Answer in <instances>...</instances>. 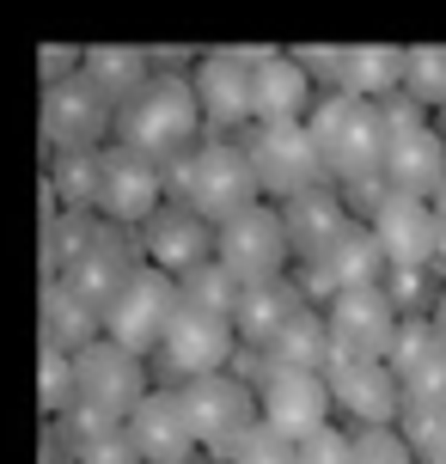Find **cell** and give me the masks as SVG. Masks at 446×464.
<instances>
[{
	"label": "cell",
	"mask_w": 446,
	"mask_h": 464,
	"mask_svg": "<svg viewBox=\"0 0 446 464\" xmlns=\"http://www.w3.org/2000/svg\"><path fill=\"white\" fill-rule=\"evenodd\" d=\"M245 153H251V171L263 184V202H294L305 189H325L330 171H325V153L305 122H257L245 129Z\"/></svg>",
	"instance_id": "52a82bcc"
},
{
	"label": "cell",
	"mask_w": 446,
	"mask_h": 464,
	"mask_svg": "<svg viewBox=\"0 0 446 464\" xmlns=\"http://www.w3.org/2000/svg\"><path fill=\"white\" fill-rule=\"evenodd\" d=\"M129 434H135V452H141L147 464H189V459H202V440H196V421H189L178 385H153V392L135 403Z\"/></svg>",
	"instance_id": "44dd1931"
},
{
	"label": "cell",
	"mask_w": 446,
	"mask_h": 464,
	"mask_svg": "<svg viewBox=\"0 0 446 464\" xmlns=\"http://www.w3.org/2000/svg\"><path fill=\"white\" fill-rule=\"evenodd\" d=\"M141 263H147L141 238L129 227L104 220V214L49 208V276H62L73 294H86L98 312L129 287V276H135Z\"/></svg>",
	"instance_id": "6da1fadb"
},
{
	"label": "cell",
	"mask_w": 446,
	"mask_h": 464,
	"mask_svg": "<svg viewBox=\"0 0 446 464\" xmlns=\"http://www.w3.org/2000/svg\"><path fill=\"white\" fill-rule=\"evenodd\" d=\"M238 354H245V343H238L233 318H214V312L178 305V318H171L160 354H153V372H160V385H189V379L233 372Z\"/></svg>",
	"instance_id": "9c48e42d"
},
{
	"label": "cell",
	"mask_w": 446,
	"mask_h": 464,
	"mask_svg": "<svg viewBox=\"0 0 446 464\" xmlns=\"http://www.w3.org/2000/svg\"><path fill=\"white\" fill-rule=\"evenodd\" d=\"M403 434L422 464H446V403H403Z\"/></svg>",
	"instance_id": "e575fe53"
},
{
	"label": "cell",
	"mask_w": 446,
	"mask_h": 464,
	"mask_svg": "<svg viewBox=\"0 0 446 464\" xmlns=\"http://www.w3.org/2000/svg\"><path fill=\"white\" fill-rule=\"evenodd\" d=\"M403 98H416L422 111L446 104V44L410 49V73H403Z\"/></svg>",
	"instance_id": "836d02e7"
},
{
	"label": "cell",
	"mask_w": 446,
	"mask_h": 464,
	"mask_svg": "<svg viewBox=\"0 0 446 464\" xmlns=\"http://www.w3.org/2000/svg\"><path fill=\"white\" fill-rule=\"evenodd\" d=\"M257 361H269V367H312V372H325V367H330V324H325V305H300V312L282 324V336L263 348Z\"/></svg>",
	"instance_id": "83f0119b"
},
{
	"label": "cell",
	"mask_w": 446,
	"mask_h": 464,
	"mask_svg": "<svg viewBox=\"0 0 446 464\" xmlns=\"http://www.w3.org/2000/svg\"><path fill=\"white\" fill-rule=\"evenodd\" d=\"M80 73H86L111 104H122V98H135L147 86V73H153V68H147L135 49H92V55L80 62Z\"/></svg>",
	"instance_id": "f546056e"
},
{
	"label": "cell",
	"mask_w": 446,
	"mask_h": 464,
	"mask_svg": "<svg viewBox=\"0 0 446 464\" xmlns=\"http://www.w3.org/2000/svg\"><path fill=\"white\" fill-rule=\"evenodd\" d=\"M428 202H434V214H441V232H446V184L434 189V196H428Z\"/></svg>",
	"instance_id": "f35d334b"
},
{
	"label": "cell",
	"mask_w": 446,
	"mask_h": 464,
	"mask_svg": "<svg viewBox=\"0 0 446 464\" xmlns=\"http://www.w3.org/2000/svg\"><path fill=\"white\" fill-rule=\"evenodd\" d=\"M300 305H312V300H305V287H300L294 269L276 276V281L245 287V294H238V312H233V330H238V343H245V354H263V348L282 336V324L300 312Z\"/></svg>",
	"instance_id": "484cf974"
},
{
	"label": "cell",
	"mask_w": 446,
	"mask_h": 464,
	"mask_svg": "<svg viewBox=\"0 0 446 464\" xmlns=\"http://www.w3.org/2000/svg\"><path fill=\"white\" fill-rule=\"evenodd\" d=\"M282 220H287V238H294V263H305V256L325 251L330 238H343L361 214H354L343 184H325V189H305V196L282 202Z\"/></svg>",
	"instance_id": "cb8c5ba5"
},
{
	"label": "cell",
	"mask_w": 446,
	"mask_h": 464,
	"mask_svg": "<svg viewBox=\"0 0 446 464\" xmlns=\"http://www.w3.org/2000/svg\"><path fill=\"white\" fill-rule=\"evenodd\" d=\"M184 392V410L189 421H196V440H202V459H227L251 428H257V385L245 379V372H214V379H189V385H178Z\"/></svg>",
	"instance_id": "30bf717a"
},
{
	"label": "cell",
	"mask_w": 446,
	"mask_h": 464,
	"mask_svg": "<svg viewBox=\"0 0 446 464\" xmlns=\"http://www.w3.org/2000/svg\"><path fill=\"white\" fill-rule=\"evenodd\" d=\"M434 122H441V135H446V104H441V111H434Z\"/></svg>",
	"instance_id": "60d3db41"
},
{
	"label": "cell",
	"mask_w": 446,
	"mask_h": 464,
	"mask_svg": "<svg viewBox=\"0 0 446 464\" xmlns=\"http://www.w3.org/2000/svg\"><path fill=\"white\" fill-rule=\"evenodd\" d=\"M189 86L202 98V122H208V135H245V129H257V55H233V49H220V55H202L196 73H189Z\"/></svg>",
	"instance_id": "e0dca14e"
},
{
	"label": "cell",
	"mask_w": 446,
	"mask_h": 464,
	"mask_svg": "<svg viewBox=\"0 0 446 464\" xmlns=\"http://www.w3.org/2000/svg\"><path fill=\"white\" fill-rule=\"evenodd\" d=\"M44 140L49 153H98L117 140V104L98 92L86 73L44 86Z\"/></svg>",
	"instance_id": "7c38bea8"
},
{
	"label": "cell",
	"mask_w": 446,
	"mask_h": 464,
	"mask_svg": "<svg viewBox=\"0 0 446 464\" xmlns=\"http://www.w3.org/2000/svg\"><path fill=\"white\" fill-rule=\"evenodd\" d=\"M55 428V440L68 452V464H147L135 452V434H129V421L104 416V410H86V403H73L62 421H49Z\"/></svg>",
	"instance_id": "603a6c76"
},
{
	"label": "cell",
	"mask_w": 446,
	"mask_h": 464,
	"mask_svg": "<svg viewBox=\"0 0 446 464\" xmlns=\"http://www.w3.org/2000/svg\"><path fill=\"white\" fill-rule=\"evenodd\" d=\"M379 287L392 294V305L403 318H434L446 300V269H385Z\"/></svg>",
	"instance_id": "1f68e13d"
},
{
	"label": "cell",
	"mask_w": 446,
	"mask_h": 464,
	"mask_svg": "<svg viewBox=\"0 0 446 464\" xmlns=\"http://www.w3.org/2000/svg\"><path fill=\"white\" fill-rule=\"evenodd\" d=\"M325 86L300 55H257V122H312Z\"/></svg>",
	"instance_id": "d4e9b609"
},
{
	"label": "cell",
	"mask_w": 446,
	"mask_h": 464,
	"mask_svg": "<svg viewBox=\"0 0 446 464\" xmlns=\"http://www.w3.org/2000/svg\"><path fill=\"white\" fill-rule=\"evenodd\" d=\"M294 276H300V287H305L312 305H330L336 294H349V287L385 281V256H379V238L367 232V220H354L343 238H330L318 256H305Z\"/></svg>",
	"instance_id": "d6986e66"
},
{
	"label": "cell",
	"mask_w": 446,
	"mask_h": 464,
	"mask_svg": "<svg viewBox=\"0 0 446 464\" xmlns=\"http://www.w3.org/2000/svg\"><path fill=\"white\" fill-rule=\"evenodd\" d=\"M305 129H312L318 153H325L330 184H343L349 196H354V189L385 184V140H392L385 104L354 98V92H325Z\"/></svg>",
	"instance_id": "3957f363"
},
{
	"label": "cell",
	"mask_w": 446,
	"mask_h": 464,
	"mask_svg": "<svg viewBox=\"0 0 446 464\" xmlns=\"http://www.w3.org/2000/svg\"><path fill=\"white\" fill-rule=\"evenodd\" d=\"M141 256L153 263V269H165V276L184 281L189 269H202V263H214V251H220V227L214 220H202L196 208H184V202H165L153 220H147L141 232Z\"/></svg>",
	"instance_id": "ffe728a7"
},
{
	"label": "cell",
	"mask_w": 446,
	"mask_h": 464,
	"mask_svg": "<svg viewBox=\"0 0 446 464\" xmlns=\"http://www.w3.org/2000/svg\"><path fill=\"white\" fill-rule=\"evenodd\" d=\"M73 372H80V403H86V410H104V416H117V421H129L135 403L160 385L153 361L135 354V348H122L117 336L86 343L80 354H73Z\"/></svg>",
	"instance_id": "8fae6325"
},
{
	"label": "cell",
	"mask_w": 446,
	"mask_h": 464,
	"mask_svg": "<svg viewBox=\"0 0 446 464\" xmlns=\"http://www.w3.org/2000/svg\"><path fill=\"white\" fill-rule=\"evenodd\" d=\"M178 294H184V305H196V312H214V318H233L238 312V294H245V281L214 256V263H202V269H189L184 281H178Z\"/></svg>",
	"instance_id": "4dcf8cb0"
},
{
	"label": "cell",
	"mask_w": 446,
	"mask_h": 464,
	"mask_svg": "<svg viewBox=\"0 0 446 464\" xmlns=\"http://www.w3.org/2000/svg\"><path fill=\"white\" fill-rule=\"evenodd\" d=\"M98 153H49V208L62 214H98Z\"/></svg>",
	"instance_id": "f1b7e54d"
},
{
	"label": "cell",
	"mask_w": 446,
	"mask_h": 464,
	"mask_svg": "<svg viewBox=\"0 0 446 464\" xmlns=\"http://www.w3.org/2000/svg\"><path fill=\"white\" fill-rule=\"evenodd\" d=\"M325 324H330V361H392L403 330V312L392 305L385 287H349L325 305Z\"/></svg>",
	"instance_id": "4fadbf2b"
},
{
	"label": "cell",
	"mask_w": 446,
	"mask_h": 464,
	"mask_svg": "<svg viewBox=\"0 0 446 464\" xmlns=\"http://www.w3.org/2000/svg\"><path fill=\"white\" fill-rule=\"evenodd\" d=\"M354 464H422L403 428H354Z\"/></svg>",
	"instance_id": "d590c367"
},
{
	"label": "cell",
	"mask_w": 446,
	"mask_h": 464,
	"mask_svg": "<svg viewBox=\"0 0 446 464\" xmlns=\"http://www.w3.org/2000/svg\"><path fill=\"white\" fill-rule=\"evenodd\" d=\"M165 202H171L165 165H153V160H141V153H129V147L111 140L104 160H98V214L129 227V232H141Z\"/></svg>",
	"instance_id": "9a60e30c"
},
{
	"label": "cell",
	"mask_w": 446,
	"mask_h": 464,
	"mask_svg": "<svg viewBox=\"0 0 446 464\" xmlns=\"http://www.w3.org/2000/svg\"><path fill=\"white\" fill-rule=\"evenodd\" d=\"M202 135H208V122H202V98L189 86V73H147L141 92L117 104V147L165 165V171L184 153H196Z\"/></svg>",
	"instance_id": "7a4b0ae2"
},
{
	"label": "cell",
	"mask_w": 446,
	"mask_h": 464,
	"mask_svg": "<svg viewBox=\"0 0 446 464\" xmlns=\"http://www.w3.org/2000/svg\"><path fill=\"white\" fill-rule=\"evenodd\" d=\"M178 305H184L178 276H165V269L141 263V269L129 276V287L104 305V336H117L122 348H135V354L153 361L160 343H165V330H171V318H178Z\"/></svg>",
	"instance_id": "5bb4252c"
},
{
	"label": "cell",
	"mask_w": 446,
	"mask_h": 464,
	"mask_svg": "<svg viewBox=\"0 0 446 464\" xmlns=\"http://www.w3.org/2000/svg\"><path fill=\"white\" fill-rule=\"evenodd\" d=\"M330 397H336V416L349 428H398L403 421V379L392 361H330L325 367Z\"/></svg>",
	"instance_id": "ac0fdd59"
},
{
	"label": "cell",
	"mask_w": 446,
	"mask_h": 464,
	"mask_svg": "<svg viewBox=\"0 0 446 464\" xmlns=\"http://www.w3.org/2000/svg\"><path fill=\"white\" fill-rule=\"evenodd\" d=\"M349 202L379 238L385 269H446V232L428 196H403L392 184H373V189H354Z\"/></svg>",
	"instance_id": "5b68a950"
},
{
	"label": "cell",
	"mask_w": 446,
	"mask_h": 464,
	"mask_svg": "<svg viewBox=\"0 0 446 464\" xmlns=\"http://www.w3.org/2000/svg\"><path fill=\"white\" fill-rule=\"evenodd\" d=\"M49 464H68V452H62V440L49 434Z\"/></svg>",
	"instance_id": "ab89813d"
},
{
	"label": "cell",
	"mask_w": 446,
	"mask_h": 464,
	"mask_svg": "<svg viewBox=\"0 0 446 464\" xmlns=\"http://www.w3.org/2000/svg\"><path fill=\"white\" fill-rule=\"evenodd\" d=\"M385 122H392V140H385V184L403 189V196H434L446 184V135L434 111H422L416 98H385Z\"/></svg>",
	"instance_id": "ba28073f"
},
{
	"label": "cell",
	"mask_w": 446,
	"mask_h": 464,
	"mask_svg": "<svg viewBox=\"0 0 446 464\" xmlns=\"http://www.w3.org/2000/svg\"><path fill=\"white\" fill-rule=\"evenodd\" d=\"M37 318H44V348H62V354H80L86 343L104 336V312H98L86 294H73L62 276L44 281V305H37Z\"/></svg>",
	"instance_id": "4316f807"
},
{
	"label": "cell",
	"mask_w": 446,
	"mask_h": 464,
	"mask_svg": "<svg viewBox=\"0 0 446 464\" xmlns=\"http://www.w3.org/2000/svg\"><path fill=\"white\" fill-rule=\"evenodd\" d=\"M300 464H354V428L349 421H330L312 440H300Z\"/></svg>",
	"instance_id": "74e56055"
},
{
	"label": "cell",
	"mask_w": 446,
	"mask_h": 464,
	"mask_svg": "<svg viewBox=\"0 0 446 464\" xmlns=\"http://www.w3.org/2000/svg\"><path fill=\"white\" fill-rule=\"evenodd\" d=\"M245 379L257 385V416L263 428H276L282 440H312L318 428L336 421V397H330V379L312 367H269V361H245Z\"/></svg>",
	"instance_id": "8992f818"
},
{
	"label": "cell",
	"mask_w": 446,
	"mask_h": 464,
	"mask_svg": "<svg viewBox=\"0 0 446 464\" xmlns=\"http://www.w3.org/2000/svg\"><path fill=\"white\" fill-rule=\"evenodd\" d=\"M392 367H398L410 403H446V330H441V318H403Z\"/></svg>",
	"instance_id": "7402d4cb"
},
{
	"label": "cell",
	"mask_w": 446,
	"mask_h": 464,
	"mask_svg": "<svg viewBox=\"0 0 446 464\" xmlns=\"http://www.w3.org/2000/svg\"><path fill=\"white\" fill-rule=\"evenodd\" d=\"M189 464H214V459H189Z\"/></svg>",
	"instance_id": "b9f144b4"
},
{
	"label": "cell",
	"mask_w": 446,
	"mask_h": 464,
	"mask_svg": "<svg viewBox=\"0 0 446 464\" xmlns=\"http://www.w3.org/2000/svg\"><path fill=\"white\" fill-rule=\"evenodd\" d=\"M214 256H220L245 287L287 276V263H294V238H287L282 202H257V208L233 214V220L220 227V251H214Z\"/></svg>",
	"instance_id": "2e32d148"
},
{
	"label": "cell",
	"mask_w": 446,
	"mask_h": 464,
	"mask_svg": "<svg viewBox=\"0 0 446 464\" xmlns=\"http://www.w3.org/2000/svg\"><path fill=\"white\" fill-rule=\"evenodd\" d=\"M220 464H300V446L282 440L276 428H263V421H257V428H251V434H245Z\"/></svg>",
	"instance_id": "8d00e7d4"
},
{
	"label": "cell",
	"mask_w": 446,
	"mask_h": 464,
	"mask_svg": "<svg viewBox=\"0 0 446 464\" xmlns=\"http://www.w3.org/2000/svg\"><path fill=\"white\" fill-rule=\"evenodd\" d=\"M165 178H171V202L196 208L202 220H214V227H227L233 214L263 202L251 153H245V140H233V135H202L196 153H184Z\"/></svg>",
	"instance_id": "277c9868"
},
{
	"label": "cell",
	"mask_w": 446,
	"mask_h": 464,
	"mask_svg": "<svg viewBox=\"0 0 446 464\" xmlns=\"http://www.w3.org/2000/svg\"><path fill=\"white\" fill-rule=\"evenodd\" d=\"M37 403H44L49 421H62L80 403V372H73V354H62V348H44L37 354Z\"/></svg>",
	"instance_id": "d6a6232c"
}]
</instances>
